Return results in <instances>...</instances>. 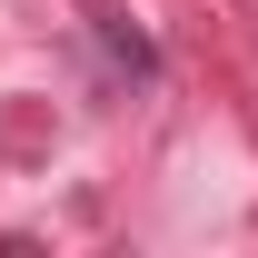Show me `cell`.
<instances>
[{
  "instance_id": "cell-1",
  "label": "cell",
  "mask_w": 258,
  "mask_h": 258,
  "mask_svg": "<svg viewBox=\"0 0 258 258\" xmlns=\"http://www.w3.org/2000/svg\"><path fill=\"white\" fill-rule=\"evenodd\" d=\"M99 40H109V50H119V60H129V70H139V80H149V70H159V50H149V40L129 30V20H99Z\"/></svg>"
}]
</instances>
